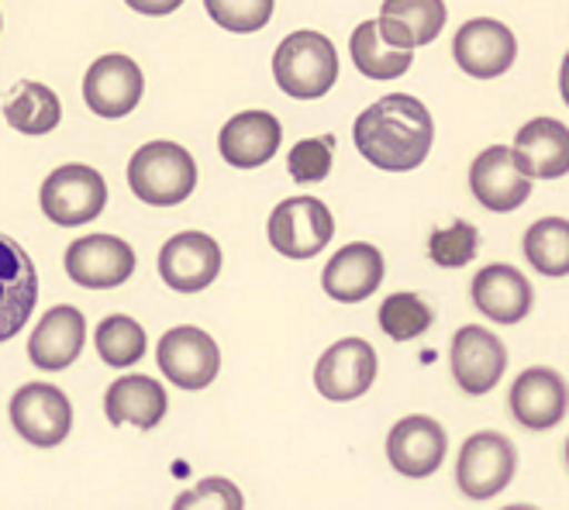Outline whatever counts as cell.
<instances>
[{"instance_id":"obj_15","label":"cell","mask_w":569,"mask_h":510,"mask_svg":"<svg viewBox=\"0 0 569 510\" xmlns=\"http://www.w3.org/2000/svg\"><path fill=\"white\" fill-rule=\"evenodd\" d=\"M39 300V273L31 256L14 242V238L0 234V346L14 338Z\"/></svg>"},{"instance_id":"obj_24","label":"cell","mask_w":569,"mask_h":510,"mask_svg":"<svg viewBox=\"0 0 569 510\" xmlns=\"http://www.w3.org/2000/svg\"><path fill=\"white\" fill-rule=\"evenodd\" d=\"M383 39L397 49H418L442 36L446 4L442 0H383L377 18Z\"/></svg>"},{"instance_id":"obj_9","label":"cell","mask_w":569,"mask_h":510,"mask_svg":"<svg viewBox=\"0 0 569 510\" xmlns=\"http://www.w3.org/2000/svg\"><path fill=\"white\" fill-rule=\"evenodd\" d=\"M11 424L31 446L52 449L73 428V403L52 383H28L11 397Z\"/></svg>"},{"instance_id":"obj_28","label":"cell","mask_w":569,"mask_h":510,"mask_svg":"<svg viewBox=\"0 0 569 510\" xmlns=\"http://www.w3.org/2000/svg\"><path fill=\"white\" fill-rule=\"evenodd\" d=\"M525 259L542 277H569V221L542 218L525 231Z\"/></svg>"},{"instance_id":"obj_5","label":"cell","mask_w":569,"mask_h":510,"mask_svg":"<svg viewBox=\"0 0 569 510\" xmlns=\"http://www.w3.org/2000/svg\"><path fill=\"white\" fill-rule=\"evenodd\" d=\"M518 452L500 431H480L462 441L456 483L470 500H490L515 480Z\"/></svg>"},{"instance_id":"obj_4","label":"cell","mask_w":569,"mask_h":510,"mask_svg":"<svg viewBox=\"0 0 569 510\" xmlns=\"http://www.w3.org/2000/svg\"><path fill=\"white\" fill-rule=\"evenodd\" d=\"M39 200H42V211L52 224L80 228L104 211L108 183L97 169H90L83 162H70V166L52 169V173L46 177Z\"/></svg>"},{"instance_id":"obj_6","label":"cell","mask_w":569,"mask_h":510,"mask_svg":"<svg viewBox=\"0 0 569 510\" xmlns=\"http://www.w3.org/2000/svg\"><path fill=\"white\" fill-rule=\"evenodd\" d=\"M270 246L287 259H315L335 234V218L318 197H290L277 203L270 224Z\"/></svg>"},{"instance_id":"obj_12","label":"cell","mask_w":569,"mask_h":510,"mask_svg":"<svg viewBox=\"0 0 569 510\" xmlns=\"http://www.w3.org/2000/svg\"><path fill=\"white\" fill-rule=\"evenodd\" d=\"M452 56L462 73H470L477 80H493L505 77L515 66L518 42L508 24H500L493 18H473L456 31Z\"/></svg>"},{"instance_id":"obj_37","label":"cell","mask_w":569,"mask_h":510,"mask_svg":"<svg viewBox=\"0 0 569 510\" xmlns=\"http://www.w3.org/2000/svg\"><path fill=\"white\" fill-rule=\"evenodd\" d=\"M566 466H569V441H566Z\"/></svg>"},{"instance_id":"obj_33","label":"cell","mask_w":569,"mask_h":510,"mask_svg":"<svg viewBox=\"0 0 569 510\" xmlns=\"http://www.w3.org/2000/svg\"><path fill=\"white\" fill-rule=\"evenodd\" d=\"M287 169L297 183H321L331 173V142L321 139L297 142L287 156Z\"/></svg>"},{"instance_id":"obj_20","label":"cell","mask_w":569,"mask_h":510,"mask_svg":"<svg viewBox=\"0 0 569 510\" xmlns=\"http://www.w3.org/2000/svg\"><path fill=\"white\" fill-rule=\"evenodd\" d=\"M283 142V128L270 111H242L218 134V152L236 169H259L270 162Z\"/></svg>"},{"instance_id":"obj_23","label":"cell","mask_w":569,"mask_h":510,"mask_svg":"<svg viewBox=\"0 0 569 510\" xmlns=\"http://www.w3.org/2000/svg\"><path fill=\"white\" fill-rule=\"evenodd\" d=\"M515 162L531 180H559L569 173V128L556 118H535L515 134Z\"/></svg>"},{"instance_id":"obj_10","label":"cell","mask_w":569,"mask_h":510,"mask_svg":"<svg viewBox=\"0 0 569 510\" xmlns=\"http://www.w3.org/2000/svg\"><path fill=\"white\" fill-rule=\"evenodd\" d=\"M66 273L77 287L114 290L136 273V252L114 234H87L66 249Z\"/></svg>"},{"instance_id":"obj_34","label":"cell","mask_w":569,"mask_h":510,"mask_svg":"<svg viewBox=\"0 0 569 510\" xmlns=\"http://www.w3.org/2000/svg\"><path fill=\"white\" fill-rule=\"evenodd\" d=\"M242 493L236 483L221 480V476H211V480H200L193 490L180 493L177 497V510H187V507H211V510H242Z\"/></svg>"},{"instance_id":"obj_3","label":"cell","mask_w":569,"mask_h":510,"mask_svg":"<svg viewBox=\"0 0 569 510\" xmlns=\"http://www.w3.org/2000/svg\"><path fill=\"white\" fill-rule=\"evenodd\" d=\"M277 87L293 100H318L339 80V52L321 31H293L273 56Z\"/></svg>"},{"instance_id":"obj_25","label":"cell","mask_w":569,"mask_h":510,"mask_svg":"<svg viewBox=\"0 0 569 510\" xmlns=\"http://www.w3.org/2000/svg\"><path fill=\"white\" fill-rule=\"evenodd\" d=\"M166 390L152 377H139V372H128V377L114 380L104 393V414L114 428L131 424V428H156L166 418Z\"/></svg>"},{"instance_id":"obj_11","label":"cell","mask_w":569,"mask_h":510,"mask_svg":"<svg viewBox=\"0 0 569 510\" xmlns=\"http://www.w3.org/2000/svg\"><path fill=\"white\" fill-rule=\"evenodd\" d=\"M146 77L136 59L121 52L100 56L83 77V100L97 118H124L139 108Z\"/></svg>"},{"instance_id":"obj_32","label":"cell","mask_w":569,"mask_h":510,"mask_svg":"<svg viewBox=\"0 0 569 510\" xmlns=\"http://www.w3.org/2000/svg\"><path fill=\"white\" fill-rule=\"evenodd\" d=\"M204 8L214 24L236 36H252L273 18V0H204Z\"/></svg>"},{"instance_id":"obj_30","label":"cell","mask_w":569,"mask_h":510,"mask_svg":"<svg viewBox=\"0 0 569 510\" xmlns=\"http://www.w3.org/2000/svg\"><path fill=\"white\" fill-rule=\"evenodd\" d=\"M435 314L418 293H390L380 303V328L393 338V342H415L431 328Z\"/></svg>"},{"instance_id":"obj_31","label":"cell","mask_w":569,"mask_h":510,"mask_svg":"<svg viewBox=\"0 0 569 510\" xmlns=\"http://www.w3.org/2000/svg\"><path fill=\"white\" fill-rule=\"evenodd\" d=\"M477 249H480V231H477V224L462 221V218L452 221L449 228L431 231V238H428V256L442 269H462L466 262L477 259Z\"/></svg>"},{"instance_id":"obj_27","label":"cell","mask_w":569,"mask_h":510,"mask_svg":"<svg viewBox=\"0 0 569 510\" xmlns=\"http://www.w3.org/2000/svg\"><path fill=\"white\" fill-rule=\"evenodd\" d=\"M62 118L59 97L46 83L21 80L14 83L8 104H4V121L21 131V134H49Z\"/></svg>"},{"instance_id":"obj_36","label":"cell","mask_w":569,"mask_h":510,"mask_svg":"<svg viewBox=\"0 0 569 510\" xmlns=\"http://www.w3.org/2000/svg\"><path fill=\"white\" fill-rule=\"evenodd\" d=\"M559 93H562L566 108H569V52H566V59H562V70H559Z\"/></svg>"},{"instance_id":"obj_18","label":"cell","mask_w":569,"mask_h":510,"mask_svg":"<svg viewBox=\"0 0 569 510\" xmlns=\"http://www.w3.org/2000/svg\"><path fill=\"white\" fill-rule=\"evenodd\" d=\"M511 414L528 431H549L569 411V387L549 366H531L511 387Z\"/></svg>"},{"instance_id":"obj_17","label":"cell","mask_w":569,"mask_h":510,"mask_svg":"<svg viewBox=\"0 0 569 510\" xmlns=\"http://www.w3.org/2000/svg\"><path fill=\"white\" fill-rule=\"evenodd\" d=\"M446 449H449L446 428L425 414H411L405 421H397L387 434V459L400 476H408V480H425V476H431L442 466Z\"/></svg>"},{"instance_id":"obj_1","label":"cell","mask_w":569,"mask_h":510,"mask_svg":"<svg viewBox=\"0 0 569 510\" xmlns=\"http://www.w3.org/2000/svg\"><path fill=\"white\" fill-rule=\"evenodd\" d=\"M352 142L359 156L383 173H408L428 159L435 121L418 97L387 93L356 118Z\"/></svg>"},{"instance_id":"obj_22","label":"cell","mask_w":569,"mask_h":510,"mask_svg":"<svg viewBox=\"0 0 569 510\" xmlns=\"http://www.w3.org/2000/svg\"><path fill=\"white\" fill-rule=\"evenodd\" d=\"M380 283H383V256L370 242H352L339 249L321 277L325 293L339 303H359L366 297H373Z\"/></svg>"},{"instance_id":"obj_7","label":"cell","mask_w":569,"mask_h":510,"mask_svg":"<svg viewBox=\"0 0 569 510\" xmlns=\"http://www.w3.org/2000/svg\"><path fill=\"white\" fill-rule=\"evenodd\" d=\"M159 369L166 372V380L177 383L180 390H204L214 383L221 369V349L218 342L193 324L170 328L159 338L156 349Z\"/></svg>"},{"instance_id":"obj_21","label":"cell","mask_w":569,"mask_h":510,"mask_svg":"<svg viewBox=\"0 0 569 510\" xmlns=\"http://www.w3.org/2000/svg\"><path fill=\"white\" fill-rule=\"evenodd\" d=\"M531 283L521 269L508 262H490L473 277V303L477 311L497 324H518L531 311Z\"/></svg>"},{"instance_id":"obj_8","label":"cell","mask_w":569,"mask_h":510,"mask_svg":"<svg viewBox=\"0 0 569 510\" xmlns=\"http://www.w3.org/2000/svg\"><path fill=\"white\" fill-rule=\"evenodd\" d=\"M377 369V349L366 338H342V342L321 352L315 366V387L325 400L349 403L373 387Z\"/></svg>"},{"instance_id":"obj_2","label":"cell","mask_w":569,"mask_h":510,"mask_svg":"<svg viewBox=\"0 0 569 510\" xmlns=\"http://www.w3.org/2000/svg\"><path fill=\"white\" fill-rule=\"evenodd\" d=\"M128 187L149 208H177L197 187V162L177 142H149L128 162Z\"/></svg>"},{"instance_id":"obj_19","label":"cell","mask_w":569,"mask_h":510,"mask_svg":"<svg viewBox=\"0 0 569 510\" xmlns=\"http://www.w3.org/2000/svg\"><path fill=\"white\" fill-rule=\"evenodd\" d=\"M83 342H87V318L77 308H70V303H59L31 331L28 359L42 372L70 369L80 359Z\"/></svg>"},{"instance_id":"obj_38","label":"cell","mask_w":569,"mask_h":510,"mask_svg":"<svg viewBox=\"0 0 569 510\" xmlns=\"http://www.w3.org/2000/svg\"><path fill=\"white\" fill-rule=\"evenodd\" d=\"M0 24H4V21H0Z\"/></svg>"},{"instance_id":"obj_26","label":"cell","mask_w":569,"mask_h":510,"mask_svg":"<svg viewBox=\"0 0 569 510\" xmlns=\"http://www.w3.org/2000/svg\"><path fill=\"white\" fill-rule=\"evenodd\" d=\"M349 52H352V62L362 77L370 80H397L411 70L415 62V52L411 49H397L383 39V31L377 21H362L356 31H352V42H349Z\"/></svg>"},{"instance_id":"obj_16","label":"cell","mask_w":569,"mask_h":510,"mask_svg":"<svg viewBox=\"0 0 569 510\" xmlns=\"http://www.w3.org/2000/svg\"><path fill=\"white\" fill-rule=\"evenodd\" d=\"M470 190L487 211L508 214L531 197V177L515 162V149L490 146L470 166Z\"/></svg>"},{"instance_id":"obj_13","label":"cell","mask_w":569,"mask_h":510,"mask_svg":"<svg viewBox=\"0 0 569 510\" xmlns=\"http://www.w3.org/2000/svg\"><path fill=\"white\" fill-rule=\"evenodd\" d=\"M449 359H452V377H456L459 390L470 393V397L490 393L508 369L505 342L480 324H466L456 331Z\"/></svg>"},{"instance_id":"obj_35","label":"cell","mask_w":569,"mask_h":510,"mask_svg":"<svg viewBox=\"0 0 569 510\" xmlns=\"http://www.w3.org/2000/svg\"><path fill=\"white\" fill-rule=\"evenodd\" d=\"M124 4L131 11H139V14H149V18H162V14H173L183 0H124Z\"/></svg>"},{"instance_id":"obj_29","label":"cell","mask_w":569,"mask_h":510,"mask_svg":"<svg viewBox=\"0 0 569 510\" xmlns=\"http://www.w3.org/2000/svg\"><path fill=\"white\" fill-rule=\"evenodd\" d=\"M93 346H97V356L111 369H128L146 356V328L136 318L111 314L97 324Z\"/></svg>"},{"instance_id":"obj_14","label":"cell","mask_w":569,"mask_h":510,"mask_svg":"<svg viewBox=\"0 0 569 510\" xmlns=\"http://www.w3.org/2000/svg\"><path fill=\"white\" fill-rule=\"evenodd\" d=\"M221 273V249L204 231L173 234L159 252V277L177 293L208 290Z\"/></svg>"}]
</instances>
